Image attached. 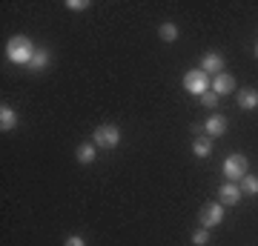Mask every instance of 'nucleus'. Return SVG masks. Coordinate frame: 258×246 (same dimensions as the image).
Masks as SVG:
<instances>
[{
	"instance_id": "f257e3e1",
	"label": "nucleus",
	"mask_w": 258,
	"mask_h": 246,
	"mask_svg": "<svg viewBox=\"0 0 258 246\" xmlns=\"http://www.w3.org/2000/svg\"><path fill=\"white\" fill-rule=\"evenodd\" d=\"M35 43L29 40L26 35H15L6 43V57H9L12 63H18V66H29L32 63V57H35Z\"/></svg>"
},
{
	"instance_id": "f03ea898",
	"label": "nucleus",
	"mask_w": 258,
	"mask_h": 246,
	"mask_svg": "<svg viewBox=\"0 0 258 246\" xmlns=\"http://www.w3.org/2000/svg\"><path fill=\"white\" fill-rule=\"evenodd\" d=\"M184 89L189 92V95H198V98H201L204 92H210V89H212L210 74L201 72V69H189V72L184 74Z\"/></svg>"
},
{
	"instance_id": "7ed1b4c3",
	"label": "nucleus",
	"mask_w": 258,
	"mask_h": 246,
	"mask_svg": "<svg viewBox=\"0 0 258 246\" xmlns=\"http://www.w3.org/2000/svg\"><path fill=\"white\" fill-rule=\"evenodd\" d=\"M92 143L98 149H115L120 143V129L112 126V123H103V126H98L92 132Z\"/></svg>"
},
{
	"instance_id": "20e7f679",
	"label": "nucleus",
	"mask_w": 258,
	"mask_h": 246,
	"mask_svg": "<svg viewBox=\"0 0 258 246\" xmlns=\"http://www.w3.org/2000/svg\"><path fill=\"white\" fill-rule=\"evenodd\" d=\"M247 166H249V163H247V157L235 152V155H230L227 160H224V178H230L232 183H238L241 178L247 175Z\"/></svg>"
},
{
	"instance_id": "39448f33",
	"label": "nucleus",
	"mask_w": 258,
	"mask_h": 246,
	"mask_svg": "<svg viewBox=\"0 0 258 246\" xmlns=\"http://www.w3.org/2000/svg\"><path fill=\"white\" fill-rule=\"evenodd\" d=\"M198 220H201L204 229L218 226V223L224 220V206H221V203H207V206H201V215H198Z\"/></svg>"
},
{
	"instance_id": "423d86ee",
	"label": "nucleus",
	"mask_w": 258,
	"mask_h": 246,
	"mask_svg": "<svg viewBox=\"0 0 258 246\" xmlns=\"http://www.w3.org/2000/svg\"><path fill=\"white\" fill-rule=\"evenodd\" d=\"M241 198H244V195H241V186L232 183V181H227L221 189H218V203H221V206H235Z\"/></svg>"
},
{
	"instance_id": "0eeeda50",
	"label": "nucleus",
	"mask_w": 258,
	"mask_h": 246,
	"mask_svg": "<svg viewBox=\"0 0 258 246\" xmlns=\"http://www.w3.org/2000/svg\"><path fill=\"white\" fill-rule=\"evenodd\" d=\"M212 92L221 98V95H230V92H235V77L232 74H227V72H221V74H215L212 77Z\"/></svg>"
},
{
	"instance_id": "6e6552de",
	"label": "nucleus",
	"mask_w": 258,
	"mask_h": 246,
	"mask_svg": "<svg viewBox=\"0 0 258 246\" xmlns=\"http://www.w3.org/2000/svg\"><path fill=\"white\" fill-rule=\"evenodd\" d=\"M204 132L210 137H221L224 132H227V118H224V115H210L207 123H204Z\"/></svg>"
},
{
	"instance_id": "1a4fd4ad",
	"label": "nucleus",
	"mask_w": 258,
	"mask_h": 246,
	"mask_svg": "<svg viewBox=\"0 0 258 246\" xmlns=\"http://www.w3.org/2000/svg\"><path fill=\"white\" fill-rule=\"evenodd\" d=\"M201 72H207V74H221V72H224V57L215 55V52L204 55V57H201Z\"/></svg>"
},
{
	"instance_id": "9d476101",
	"label": "nucleus",
	"mask_w": 258,
	"mask_h": 246,
	"mask_svg": "<svg viewBox=\"0 0 258 246\" xmlns=\"http://www.w3.org/2000/svg\"><path fill=\"white\" fill-rule=\"evenodd\" d=\"M238 109H258V89H238Z\"/></svg>"
},
{
	"instance_id": "9b49d317",
	"label": "nucleus",
	"mask_w": 258,
	"mask_h": 246,
	"mask_svg": "<svg viewBox=\"0 0 258 246\" xmlns=\"http://www.w3.org/2000/svg\"><path fill=\"white\" fill-rule=\"evenodd\" d=\"M18 126V115H15V109L12 106H0V132H12V129Z\"/></svg>"
},
{
	"instance_id": "f8f14e48",
	"label": "nucleus",
	"mask_w": 258,
	"mask_h": 246,
	"mask_svg": "<svg viewBox=\"0 0 258 246\" xmlns=\"http://www.w3.org/2000/svg\"><path fill=\"white\" fill-rule=\"evenodd\" d=\"M192 152H195V157H210V152H212V137L210 135H198L192 140Z\"/></svg>"
},
{
	"instance_id": "ddd939ff",
	"label": "nucleus",
	"mask_w": 258,
	"mask_h": 246,
	"mask_svg": "<svg viewBox=\"0 0 258 246\" xmlns=\"http://www.w3.org/2000/svg\"><path fill=\"white\" fill-rule=\"evenodd\" d=\"M75 157L81 160V163H92L95 157H98V146L89 140V143H81L78 146V152H75Z\"/></svg>"
},
{
	"instance_id": "4468645a",
	"label": "nucleus",
	"mask_w": 258,
	"mask_h": 246,
	"mask_svg": "<svg viewBox=\"0 0 258 246\" xmlns=\"http://www.w3.org/2000/svg\"><path fill=\"white\" fill-rule=\"evenodd\" d=\"M238 186H241V195H258V175H244Z\"/></svg>"
},
{
	"instance_id": "2eb2a0df",
	"label": "nucleus",
	"mask_w": 258,
	"mask_h": 246,
	"mask_svg": "<svg viewBox=\"0 0 258 246\" xmlns=\"http://www.w3.org/2000/svg\"><path fill=\"white\" fill-rule=\"evenodd\" d=\"M46 66H49V49H37L35 57H32V63H29V69L40 72V69H46Z\"/></svg>"
},
{
	"instance_id": "dca6fc26",
	"label": "nucleus",
	"mask_w": 258,
	"mask_h": 246,
	"mask_svg": "<svg viewBox=\"0 0 258 246\" xmlns=\"http://www.w3.org/2000/svg\"><path fill=\"white\" fill-rule=\"evenodd\" d=\"M158 32H161V40H166V43L178 40V26H175V23H164Z\"/></svg>"
},
{
	"instance_id": "f3484780",
	"label": "nucleus",
	"mask_w": 258,
	"mask_h": 246,
	"mask_svg": "<svg viewBox=\"0 0 258 246\" xmlns=\"http://www.w3.org/2000/svg\"><path fill=\"white\" fill-rule=\"evenodd\" d=\"M192 243L195 246H207V243H210V229H195V232H192Z\"/></svg>"
},
{
	"instance_id": "a211bd4d",
	"label": "nucleus",
	"mask_w": 258,
	"mask_h": 246,
	"mask_svg": "<svg viewBox=\"0 0 258 246\" xmlns=\"http://www.w3.org/2000/svg\"><path fill=\"white\" fill-rule=\"evenodd\" d=\"M198 101H201L204 103V106H207V109H215V106H218V95H215V92H204V95H201V98H198Z\"/></svg>"
},
{
	"instance_id": "6ab92c4d",
	"label": "nucleus",
	"mask_w": 258,
	"mask_h": 246,
	"mask_svg": "<svg viewBox=\"0 0 258 246\" xmlns=\"http://www.w3.org/2000/svg\"><path fill=\"white\" fill-rule=\"evenodd\" d=\"M66 9H72V12H83V9H89V0H69V3H66Z\"/></svg>"
},
{
	"instance_id": "aec40b11",
	"label": "nucleus",
	"mask_w": 258,
	"mask_h": 246,
	"mask_svg": "<svg viewBox=\"0 0 258 246\" xmlns=\"http://www.w3.org/2000/svg\"><path fill=\"white\" fill-rule=\"evenodd\" d=\"M63 246H86V240H83L81 235H69L66 237V243Z\"/></svg>"
},
{
	"instance_id": "412c9836",
	"label": "nucleus",
	"mask_w": 258,
	"mask_h": 246,
	"mask_svg": "<svg viewBox=\"0 0 258 246\" xmlns=\"http://www.w3.org/2000/svg\"><path fill=\"white\" fill-rule=\"evenodd\" d=\"M255 57H258V43H255Z\"/></svg>"
}]
</instances>
